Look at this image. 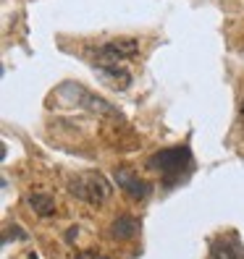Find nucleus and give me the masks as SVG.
Returning a JSON list of instances; mask_svg holds the SVG:
<instances>
[{"label": "nucleus", "instance_id": "nucleus-3", "mask_svg": "<svg viewBox=\"0 0 244 259\" xmlns=\"http://www.w3.org/2000/svg\"><path fill=\"white\" fill-rule=\"evenodd\" d=\"M140 53V42L136 39H111L100 45V48L92 53L97 66H118V60H129Z\"/></svg>", "mask_w": 244, "mask_h": 259}, {"label": "nucleus", "instance_id": "nucleus-9", "mask_svg": "<svg viewBox=\"0 0 244 259\" xmlns=\"http://www.w3.org/2000/svg\"><path fill=\"white\" fill-rule=\"evenodd\" d=\"M76 259H108V256H102L97 251H79V254H76Z\"/></svg>", "mask_w": 244, "mask_h": 259}, {"label": "nucleus", "instance_id": "nucleus-7", "mask_svg": "<svg viewBox=\"0 0 244 259\" xmlns=\"http://www.w3.org/2000/svg\"><path fill=\"white\" fill-rule=\"evenodd\" d=\"M100 71L105 73V81H108L113 89H126L131 84V76L129 71L118 68V66H100Z\"/></svg>", "mask_w": 244, "mask_h": 259}, {"label": "nucleus", "instance_id": "nucleus-1", "mask_svg": "<svg viewBox=\"0 0 244 259\" xmlns=\"http://www.w3.org/2000/svg\"><path fill=\"white\" fill-rule=\"evenodd\" d=\"M147 165L152 167V170L160 173L165 186H176V184L189 178L192 167H194V157H192L189 147L184 144V147H168V149L155 152Z\"/></svg>", "mask_w": 244, "mask_h": 259}, {"label": "nucleus", "instance_id": "nucleus-5", "mask_svg": "<svg viewBox=\"0 0 244 259\" xmlns=\"http://www.w3.org/2000/svg\"><path fill=\"white\" fill-rule=\"evenodd\" d=\"M210 259H244L241 243L231 238H213L210 241Z\"/></svg>", "mask_w": 244, "mask_h": 259}, {"label": "nucleus", "instance_id": "nucleus-11", "mask_svg": "<svg viewBox=\"0 0 244 259\" xmlns=\"http://www.w3.org/2000/svg\"><path fill=\"white\" fill-rule=\"evenodd\" d=\"M239 115H241V123H244V102H241V110H239Z\"/></svg>", "mask_w": 244, "mask_h": 259}, {"label": "nucleus", "instance_id": "nucleus-10", "mask_svg": "<svg viewBox=\"0 0 244 259\" xmlns=\"http://www.w3.org/2000/svg\"><path fill=\"white\" fill-rule=\"evenodd\" d=\"M74 238H76V228H71V231L66 233V241H74Z\"/></svg>", "mask_w": 244, "mask_h": 259}, {"label": "nucleus", "instance_id": "nucleus-4", "mask_svg": "<svg viewBox=\"0 0 244 259\" xmlns=\"http://www.w3.org/2000/svg\"><path fill=\"white\" fill-rule=\"evenodd\" d=\"M113 178H116V184L131 196V199H147L150 191H152V186L147 184V181H142L136 173L126 170V167H118V170L113 173Z\"/></svg>", "mask_w": 244, "mask_h": 259}, {"label": "nucleus", "instance_id": "nucleus-6", "mask_svg": "<svg viewBox=\"0 0 244 259\" xmlns=\"http://www.w3.org/2000/svg\"><path fill=\"white\" fill-rule=\"evenodd\" d=\"M136 231H140V220L136 218H131V215H121V218H116L113 220V225H111V236L113 238H131Z\"/></svg>", "mask_w": 244, "mask_h": 259}, {"label": "nucleus", "instance_id": "nucleus-2", "mask_svg": "<svg viewBox=\"0 0 244 259\" xmlns=\"http://www.w3.org/2000/svg\"><path fill=\"white\" fill-rule=\"evenodd\" d=\"M68 191L82 199L87 204H102L111 199V184L105 181L102 173H82L76 176L71 184H68Z\"/></svg>", "mask_w": 244, "mask_h": 259}, {"label": "nucleus", "instance_id": "nucleus-12", "mask_svg": "<svg viewBox=\"0 0 244 259\" xmlns=\"http://www.w3.org/2000/svg\"><path fill=\"white\" fill-rule=\"evenodd\" d=\"M29 259H37V256H34V254H32V256H29Z\"/></svg>", "mask_w": 244, "mask_h": 259}, {"label": "nucleus", "instance_id": "nucleus-8", "mask_svg": "<svg viewBox=\"0 0 244 259\" xmlns=\"http://www.w3.org/2000/svg\"><path fill=\"white\" fill-rule=\"evenodd\" d=\"M29 207H32L40 218H50V215H55V202L50 199V196H45V194L29 196Z\"/></svg>", "mask_w": 244, "mask_h": 259}]
</instances>
